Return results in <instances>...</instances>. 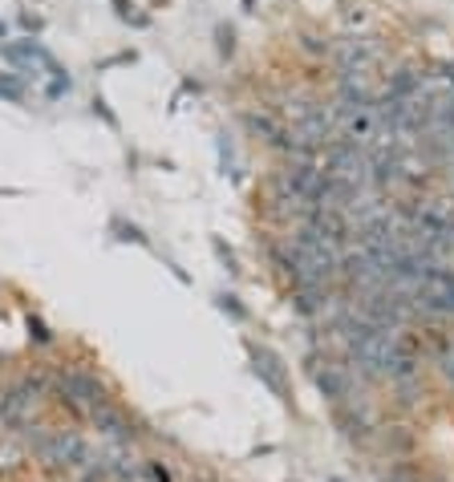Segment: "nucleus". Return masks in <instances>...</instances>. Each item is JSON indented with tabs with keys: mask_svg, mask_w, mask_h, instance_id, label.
<instances>
[{
	"mask_svg": "<svg viewBox=\"0 0 454 482\" xmlns=\"http://www.w3.org/2000/svg\"><path fill=\"white\" fill-rule=\"evenodd\" d=\"M70 94H73V81L65 77V73H57V77L49 81V90H45L49 101H57V97H70Z\"/></svg>",
	"mask_w": 454,
	"mask_h": 482,
	"instance_id": "39448f33",
	"label": "nucleus"
},
{
	"mask_svg": "<svg viewBox=\"0 0 454 482\" xmlns=\"http://www.w3.org/2000/svg\"><path fill=\"white\" fill-rule=\"evenodd\" d=\"M0 57L8 61V65H17L21 73H37L45 69L49 77H57V73H65L57 61H53V53L49 49H41V41H8V45H0Z\"/></svg>",
	"mask_w": 454,
	"mask_h": 482,
	"instance_id": "f03ea898",
	"label": "nucleus"
},
{
	"mask_svg": "<svg viewBox=\"0 0 454 482\" xmlns=\"http://www.w3.org/2000/svg\"><path fill=\"white\" fill-rule=\"evenodd\" d=\"M0 97H4V101H24V77L21 73H0Z\"/></svg>",
	"mask_w": 454,
	"mask_h": 482,
	"instance_id": "20e7f679",
	"label": "nucleus"
},
{
	"mask_svg": "<svg viewBox=\"0 0 454 482\" xmlns=\"http://www.w3.org/2000/svg\"><path fill=\"white\" fill-rule=\"evenodd\" d=\"M29 337L37 340V344H49V340H53V333L45 329V320H41V316H29Z\"/></svg>",
	"mask_w": 454,
	"mask_h": 482,
	"instance_id": "0eeeda50",
	"label": "nucleus"
},
{
	"mask_svg": "<svg viewBox=\"0 0 454 482\" xmlns=\"http://www.w3.org/2000/svg\"><path fill=\"white\" fill-rule=\"evenodd\" d=\"M110 227H114V231H122L118 240H126V243H146V235H143V231H138V227H134V223H122L118 215L110 219Z\"/></svg>",
	"mask_w": 454,
	"mask_h": 482,
	"instance_id": "423d86ee",
	"label": "nucleus"
},
{
	"mask_svg": "<svg viewBox=\"0 0 454 482\" xmlns=\"http://www.w3.org/2000/svg\"><path fill=\"white\" fill-rule=\"evenodd\" d=\"M53 385H57V397L73 406V410H102V406H110V397H106V385L97 381L94 373H81V369H65V373H57L53 377Z\"/></svg>",
	"mask_w": 454,
	"mask_h": 482,
	"instance_id": "f257e3e1",
	"label": "nucleus"
},
{
	"mask_svg": "<svg viewBox=\"0 0 454 482\" xmlns=\"http://www.w3.org/2000/svg\"><path fill=\"white\" fill-rule=\"evenodd\" d=\"M41 389H45V381H41V377H24V381H17L13 389H4V393H0V422L21 426L24 417H29V410L37 406Z\"/></svg>",
	"mask_w": 454,
	"mask_h": 482,
	"instance_id": "7ed1b4c3",
	"label": "nucleus"
}]
</instances>
